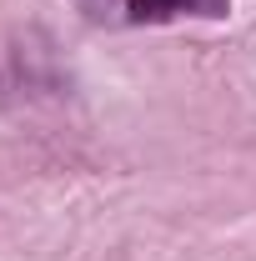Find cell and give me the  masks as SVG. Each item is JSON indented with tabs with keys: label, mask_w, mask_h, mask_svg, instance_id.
Here are the masks:
<instances>
[{
	"label": "cell",
	"mask_w": 256,
	"mask_h": 261,
	"mask_svg": "<svg viewBox=\"0 0 256 261\" xmlns=\"http://www.w3.org/2000/svg\"><path fill=\"white\" fill-rule=\"evenodd\" d=\"M131 10L141 20H171L176 10H191V0H131Z\"/></svg>",
	"instance_id": "obj_1"
}]
</instances>
